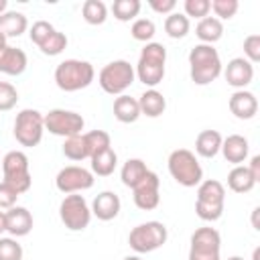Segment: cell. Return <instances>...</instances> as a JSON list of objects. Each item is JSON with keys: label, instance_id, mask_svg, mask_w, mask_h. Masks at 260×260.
Wrapping results in <instances>:
<instances>
[{"label": "cell", "instance_id": "obj_1", "mask_svg": "<svg viewBox=\"0 0 260 260\" xmlns=\"http://www.w3.org/2000/svg\"><path fill=\"white\" fill-rule=\"evenodd\" d=\"M189 75L195 85H207L221 75V59L213 45H195L189 51Z\"/></svg>", "mask_w": 260, "mask_h": 260}, {"label": "cell", "instance_id": "obj_2", "mask_svg": "<svg viewBox=\"0 0 260 260\" xmlns=\"http://www.w3.org/2000/svg\"><path fill=\"white\" fill-rule=\"evenodd\" d=\"M165 63H167V49L160 43H146L140 51L138 63L134 67V73L140 83H144L148 89H154L162 77H165Z\"/></svg>", "mask_w": 260, "mask_h": 260}, {"label": "cell", "instance_id": "obj_3", "mask_svg": "<svg viewBox=\"0 0 260 260\" xmlns=\"http://www.w3.org/2000/svg\"><path fill=\"white\" fill-rule=\"evenodd\" d=\"M95 77V69L89 61L65 59L55 67V83L61 91H79L85 89Z\"/></svg>", "mask_w": 260, "mask_h": 260}, {"label": "cell", "instance_id": "obj_4", "mask_svg": "<svg viewBox=\"0 0 260 260\" xmlns=\"http://www.w3.org/2000/svg\"><path fill=\"white\" fill-rule=\"evenodd\" d=\"M225 187L215 179H205L197 185L195 213L203 221H217L223 215Z\"/></svg>", "mask_w": 260, "mask_h": 260}, {"label": "cell", "instance_id": "obj_5", "mask_svg": "<svg viewBox=\"0 0 260 260\" xmlns=\"http://www.w3.org/2000/svg\"><path fill=\"white\" fill-rule=\"evenodd\" d=\"M171 177L183 187H197L203 181V169L189 148H175L167 160Z\"/></svg>", "mask_w": 260, "mask_h": 260}, {"label": "cell", "instance_id": "obj_6", "mask_svg": "<svg viewBox=\"0 0 260 260\" xmlns=\"http://www.w3.org/2000/svg\"><path fill=\"white\" fill-rule=\"evenodd\" d=\"M136 79V73H134V67L126 61V59H116V61H110L108 65H104L98 73V83L100 87L110 93V95H122Z\"/></svg>", "mask_w": 260, "mask_h": 260}, {"label": "cell", "instance_id": "obj_7", "mask_svg": "<svg viewBox=\"0 0 260 260\" xmlns=\"http://www.w3.org/2000/svg\"><path fill=\"white\" fill-rule=\"evenodd\" d=\"M2 181L8 183L18 195L26 193L32 185L30 169H28V156L22 150H10L2 156Z\"/></svg>", "mask_w": 260, "mask_h": 260}, {"label": "cell", "instance_id": "obj_8", "mask_svg": "<svg viewBox=\"0 0 260 260\" xmlns=\"http://www.w3.org/2000/svg\"><path fill=\"white\" fill-rule=\"evenodd\" d=\"M167 238H169L167 225L162 221L152 219V221H144L132 228L128 234V244L136 254H148V252L158 250L167 242Z\"/></svg>", "mask_w": 260, "mask_h": 260}, {"label": "cell", "instance_id": "obj_9", "mask_svg": "<svg viewBox=\"0 0 260 260\" xmlns=\"http://www.w3.org/2000/svg\"><path fill=\"white\" fill-rule=\"evenodd\" d=\"M43 132H45V120L39 110L24 108L16 114L12 134L20 146H26V148L37 146L43 140Z\"/></svg>", "mask_w": 260, "mask_h": 260}, {"label": "cell", "instance_id": "obj_10", "mask_svg": "<svg viewBox=\"0 0 260 260\" xmlns=\"http://www.w3.org/2000/svg\"><path fill=\"white\" fill-rule=\"evenodd\" d=\"M59 217L67 230L83 232L91 221V209L83 195L71 193V195H65L63 201L59 203Z\"/></svg>", "mask_w": 260, "mask_h": 260}, {"label": "cell", "instance_id": "obj_11", "mask_svg": "<svg viewBox=\"0 0 260 260\" xmlns=\"http://www.w3.org/2000/svg\"><path fill=\"white\" fill-rule=\"evenodd\" d=\"M189 260H221L219 250H221V236L215 228L203 225L197 228L191 234L189 242Z\"/></svg>", "mask_w": 260, "mask_h": 260}, {"label": "cell", "instance_id": "obj_12", "mask_svg": "<svg viewBox=\"0 0 260 260\" xmlns=\"http://www.w3.org/2000/svg\"><path fill=\"white\" fill-rule=\"evenodd\" d=\"M45 130H49L55 136H63V138H71L81 134L85 120L81 118V114L73 112V110H63V108H55L49 110L45 116Z\"/></svg>", "mask_w": 260, "mask_h": 260}, {"label": "cell", "instance_id": "obj_13", "mask_svg": "<svg viewBox=\"0 0 260 260\" xmlns=\"http://www.w3.org/2000/svg\"><path fill=\"white\" fill-rule=\"evenodd\" d=\"M93 173L83 169V167H77V165H69V167H63L57 177H55V187L65 193V195H71V193H79V191H85V189H91L93 187Z\"/></svg>", "mask_w": 260, "mask_h": 260}, {"label": "cell", "instance_id": "obj_14", "mask_svg": "<svg viewBox=\"0 0 260 260\" xmlns=\"http://www.w3.org/2000/svg\"><path fill=\"white\" fill-rule=\"evenodd\" d=\"M158 187H160V179L156 173L148 171L146 177L132 189V197H134V205L142 211H152L158 207L160 203V193H158Z\"/></svg>", "mask_w": 260, "mask_h": 260}, {"label": "cell", "instance_id": "obj_15", "mask_svg": "<svg viewBox=\"0 0 260 260\" xmlns=\"http://www.w3.org/2000/svg\"><path fill=\"white\" fill-rule=\"evenodd\" d=\"M225 81L228 85L236 87V89H244L246 85L252 83L254 79V65L250 61H246L244 57H234L228 65H225Z\"/></svg>", "mask_w": 260, "mask_h": 260}, {"label": "cell", "instance_id": "obj_16", "mask_svg": "<svg viewBox=\"0 0 260 260\" xmlns=\"http://www.w3.org/2000/svg\"><path fill=\"white\" fill-rule=\"evenodd\" d=\"M230 112L238 118V120H252L258 114V100L252 91L248 89H236L230 95Z\"/></svg>", "mask_w": 260, "mask_h": 260}, {"label": "cell", "instance_id": "obj_17", "mask_svg": "<svg viewBox=\"0 0 260 260\" xmlns=\"http://www.w3.org/2000/svg\"><path fill=\"white\" fill-rule=\"evenodd\" d=\"M120 207H122V201L114 191H102V193L95 195L89 209H91V215H95L98 219L110 221V219L118 217Z\"/></svg>", "mask_w": 260, "mask_h": 260}, {"label": "cell", "instance_id": "obj_18", "mask_svg": "<svg viewBox=\"0 0 260 260\" xmlns=\"http://www.w3.org/2000/svg\"><path fill=\"white\" fill-rule=\"evenodd\" d=\"M30 230H32V215L26 207L14 205V207L6 209V232L12 238L28 236Z\"/></svg>", "mask_w": 260, "mask_h": 260}, {"label": "cell", "instance_id": "obj_19", "mask_svg": "<svg viewBox=\"0 0 260 260\" xmlns=\"http://www.w3.org/2000/svg\"><path fill=\"white\" fill-rule=\"evenodd\" d=\"M219 150H221L223 158L236 167V165H242L248 158L250 144H248V138H244L242 134H230L228 138L221 140V148Z\"/></svg>", "mask_w": 260, "mask_h": 260}, {"label": "cell", "instance_id": "obj_20", "mask_svg": "<svg viewBox=\"0 0 260 260\" xmlns=\"http://www.w3.org/2000/svg\"><path fill=\"white\" fill-rule=\"evenodd\" d=\"M28 65V57L18 47H4L0 51V73L6 75H20Z\"/></svg>", "mask_w": 260, "mask_h": 260}, {"label": "cell", "instance_id": "obj_21", "mask_svg": "<svg viewBox=\"0 0 260 260\" xmlns=\"http://www.w3.org/2000/svg\"><path fill=\"white\" fill-rule=\"evenodd\" d=\"M138 106H140V116L158 118L167 110V100H165V95L158 89H146L138 98Z\"/></svg>", "mask_w": 260, "mask_h": 260}, {"label": "cell", "instance_id": "obj_22", "mask_svg": "<svg viewBox=\"0 0 260 260\" xmlns=\"http://www.w3.org/2000/svg\"><path fill=\"white\" fill-rule=\"evenodd\" d=\"M114 118L122 124H132L140 118V106L136 98H130L126 93L118 95L114 100Z\"/></svg>", "mask_w": 260, "mask_h": 260}, {"label": "cell", "instance_id": "obj_23", "mask_svg": "<svg viewBox=\"0 0 260 260\" xmlns=\"http://www.w3.org/2000/svg\"><path fill=\"white\" fill-rule=\"evenodd\" d=\"M221 140L217 130H201L195 138V152L203 158H213L221 148Z\"/></svg>", "mask_w": 260, "mask_h": 260}, {"label": "cell", "instance_id": "obj_24", "mask_svg": "<svg viewBox=\"0 0 260 260\" xmlns=\"http://www.w3.org/2000/svg\"><path fill=\"white\" fill-rule=\"evenodd\" d=\"M195 35L203 45H213L223 37V22L217 20L215 16H205L197 22Z\"/></svg>", "mask_w": 260, "mask_h": 260}, {"label": "cell", "instance_id": "obj_25", "mask_svg": "<svg viewBox=\"0 0 260 260\" xmlns=\"http://www.w3.org/2000/svg\"><path fill=\"white\" fill-rule=\"evenodd\" d=\"M28 28V20L22 12L16 10H6L4 14H0V32L10 39V37H20L22 32H26Z\"/></svg>", "mask_w": 260, "mask_h": 260}, {"label": "cell", "instance_id": "obj_26", "mask_svg": "<svg viewBox=\"0 0 260 260\" xmlns=\"http://www.w3.org/2000/svg\"><path fill=\"white\" fill-rule=\"evenodd\" d=\"M150 169L146 167V162L142 158H128L124 165H122V171H120V179L126 187L134 189L148 173Z\"/></svg>", "mask_w": 260, "mask_h": 260}, {"label": "cell", "instance_id": "obj_27", "mask_svg": "<svg viewBox=\"0 0 260 260\" xmlns=\"http://www.w3.org/2000/svg\"><path fill=\"white\" fill-rule=\"evenodd\" d=\"M91 173L98 175V177H110L114 171H116V165H118V154L116 150L110 146L98 154H93L91 158Z\"/></svg>", "mask_w": 260, "mask_h": 260}, {"label": "cell", "instance_id": "obj_28", "mask_svg": "<svg viewBox=\"0 0 260 260\" xmlns=\"http://www.w3.org/2000/svg\"><path fill=\"white\" fill-rule=\"evenodd\" d=\"M256 181L252 179L250 171L244 165H236L230 173H228V187L234 193H250L254 189Z\"/></svg>", "mask_w": 260, "mask_h": 260}, {"label": "cell", "instance_id": "obj_29", "mask_svg": "<svg viewBox=\"0 0 260 260\" xmlns=\"http://www.w3.org/2000/svg\"><path fill=\"white\" fill-rule=\"evenodd\" d=\"M81 16L87 24H104L108 18V6L102 0H85L81 6Z\"/></svg>", "mask_w": 260, "mask_h": 260}, {"label": "cell", "instance_id": "obj_30", "mask_svg": "<svg viewBox=\"0 0 260 260\" xmlns=\"http://www.w3.org/2000/svg\"><path fill=\"white\" fill-rule=\"evenodd\" d=\"M39 49H41V53L43 55H49V57H55V55H61L63 53V49L67 47V35L65 32H61V30H57V28H53L39 45H37Z\"/></svg>", "mask_w": 260, "mask_h": 260}, {"label": "cell", "instance_id": "obj_31", "mask_svg": "<svg viewBox=\"0 0 260 260\" xmlns=\"http://www.w3.org/2000/svg\"><path fill=\"white\" fill-rule=\"evenodd\" d=\"M191 28V22L185 14L181 12H171L167 18H165V32L171 37V39H183L187 37Z\"/></svg>", "mask_w": 260, "mask_h": 260}, {"label": "cell", "instance_id": "obj_32", "mask_svg": "<svg viewBox=\"0 0 260 260\" xmlns=\"http://www.w3.org/2000/svg\"><path fill=\"white\" fill-rule=\"evenodd\" d=\"M140 8H142L140 0H114V4H112L114 18H116V20H120V22L136 20V16H138Z\"/></svg>", "mask_w": 260, "mask_h": 260}, {"label": "cell", "instance_id": "obj_33", "mask_svg": "<svg viewBox=\"0 0 260 260\" xmlns=\"http://www.w3.org/2000/svg\"><path fill=\"white\" fill-rule=\"evenodd\" d=\"M63 154L69 160H85V158H89V150H87L83 132L77 134V136L65 138V142H63Z\"/></svg>", "mask_w": 260, "mask_h": 260}, {"label": "cell", "instance_id": "obj_34", "mask_svg": "<svg viewBox=\"0 0 260 260\" xmlns=\"http://www.w3.org/2000/svg\"><path fill=\"white\" fill-rule=\"evenodd\" d=\"M83 138H85V144H87V150H89V158H91L93 154H98V152H102V150H106V148L112 146V138H110V134H108L106 130H91V132H85Z\"/></svg>", "mask_w": 260, "mask_h": 260}, {"label": "cell", "instance_id": "obj_35", "mask_svg": "<svg viewBox=\"0 0 260 260\" xmlns=\"http://www.w3.org/2000/svg\"><path fill=\"white\" fill-rule=\"evenodd\" d=\"M156 32V26L150 18H136L130 26V35L134 41H140V43H150V39L154 37Z\"/></svg>", "mask_w": 260, "mask_h": 260}, {"label": "cell", "instance_id": "obj_36", "mask_svg": "<svg viewBox=\"0 0 260 260\" xmlns=\"http://www.w3.org/2000/svg\"><path fill=\"white\" fill-rule=\"evenodd\" d=\"M209 6H211L217 20H230L232 16H236L240 2L238 0H211Z\"/></svg>", "mask_w": 260, "mask_h": 260}, {"label": "cell", "instance_id": "obj_37", "mask_svg": "<svg viewBox=\"0 0 260 260\" xmlns=\"http://www.w3.org/2000/svg\"><path fill=\"white\" fill-rule=\"evenodd\" d=\"M22 254L16 238H0V260H22Z\"/></svg>", "mask_w": 260, "mask_h": 260}, {"label": "cell", "instance_id": "obj_38", "mask_svg": "<svg viewBox=\"0 0 260 260\" xmlns=\"http://www.w3.org/2000/svg\"><path fill=\"white\" fill-rule=\"evenodd\" d=\"M18 102V91L12 83L0 81V112H8L16 106Z\"/></svg>", "mask_w": 260, "mask_h": 260}, {"label": "cell", "instance_id": "obj_39", "mask_svg": "<svg viewBox=\"0 0 260 260\" xmlns=\"http://www.w3.org/2000/svg\"><path fill=\"white\" fill-rule=\"evenodd\" d=\"M183 8H185V16L189 18H205L207 14H209V10H211V6H209V0H185V4H183Z\"/></svg>", "mask_w": 260, "mask_h": 260}, {"label": "cell", "instance_id": "obj_40", "mask_svg": "<svg viewBox=\"0 0 260 260\" xmlns=\"http://www.w3.org/2000/svg\"><path fill=\"white\" fill-rule=\"evenodd\" d=\"M244 59L252 65L260 61V35H248L244 39Z\"/></svg>", "mask_w": 260, "mask_h": 260}, {"label": "cell", "instance_id": "obj_41", "mask_svg": "<svg viewBox=\"0 0 260 260\" xmlns=\"http://www.w3.org/2000/svg\"><path fill=\"white\" fill-rule=\"evenodd\" d=\"M55 26L51 24V22H47V20H37V22H32V26H30V32H28V37H30V43H35V45H39L51 30H53Z\"/></svg>", "mask_w": 260, "mask_h": 260}, {"label": "cell", "instance_id": "obj_42", "mask_svg": "<svg viewBox=\"0 0 260 260\" xmlns=\"http://www.w3.org/2000/svg\"><path fill=\"white\" fill-rule=\"evenodd\" d=\"M18 193L8 185V183H0V209H10V207H14L16 205V201H18Z\"/></svg>", "mask_w": 260, "mask_h": 260}, {"label": "cell", "instance_id": "obj_43", "mask_svg": "<svg viewBox=\"0 0 260 260\" xmlns=\"http://www.w3.org/2000/svg\"><path fill=\"white\" fill-rule=\"evenodd\" d=\"M148 6H150L154 12H158V14H167V16H169L171 12H175L177 2H175V0H150Z\"/></svg>", "mask_w": 260, "mask_h": 260}, {"label": "cell", "instance_id": "obj_44", "mask_svg": "<svg viewBox=\"0 0 260 260\" xmlns=\"http://www.w3.org/2000/svg\"><path fill=\"white\" fill-rule=\"evenodd\" d=\"M246 169L250 171L252 179L258 183V181H260V156H258V154H256V156H252V158H250V165H248Z\"/></svg>", "mask_w": 260, "mask_h": 260}, {"label": "cell", "instance_id": "obj_45", "mask_svg": "<svg viewBox=\"0 0 260 260\" xmlns=\"http://www.w3.org/2000/svg\"><path fill=\"white\" fill-rule=\"evenodd\" d=\"M258 213H260V207H254V211H252V225H254V230H256V232L260 230V223H258Z\"/></svg>", "mask_w": 260, "mask_h": 260}, {"label": "cell", "instance_id": "obj_46", "mask_svg": "<svg viewBox=\"0 0 260 260\" xmlns=\"http://www.w3.org/2000/svg\"><path fill=\"white\" fill-rule=\"evenodd\" d=\"M6 232V211L0 209V234Z\"/></svg>", "mask_w": 260, "mask_h": 260}, {"label": "cell", "instance_id": "obj_47", "mask_svg": "<svg viewBox=\"0 0 260 260\" xmlns=\"http://www.w3.org/2000/svg\"><path fill=\"white\" fill-rule=\"evenodd\" d=\"M4 47H8V39H6V37L0 32V51H2Z\"/></svg>", "mask_w": 260, "mask_h": 260}, {"label": "cell", "instance_id": "obj_48", "mask_svg": "<svg viewBox=\"0 0 260 260\" xmlns=\"http://www.w3.org/2000/svg\"><path fill=\"white\" fill-rule=\"evenodd\" d=\"M6 8H8V2H6V0H0V14H4Z\"/></svg>", "mask_w": 260, "mask_h": 260}, {"label": "cell", "instance_id": "obj_49", "mask_svg": "<svg viewBox=\"0 0 260 260\" xmlns=\"http://www.w3.org/2000/svg\"><path fill=\"white\" fill-rule=\"evenodd\" d=\"M252 260H260V248H256V250H254V254H252Z\"/></svg>", "mask_w": 260, "mask_h": 260}, {"label": "cell", "instance_id": "obj_50", "mask_svg": "<svg viewBox=\"0 0 260 260\" xmlns=\"http://www.w3.org/2000/svg\"><path fill=\"white\" fill-rule=\"evenodd\" d=\"M122 260H142L140 256H126V258H122Z\"/></svg>", "mask_w": 260, "mask_h": 260}, {"label": "cell", "instance_id": "obj_51", "mask_svg": "<svg viewBox=\"0 0 260 260\" xmlns=\"http://www.w3.org/2000/svg\"><path fill=\"white\" fill-rule=\"evenodd\" d=\"M228 260H244V258H242V256H230Z\"/></svg>", "mask_w": 260, "mask_h": 260}, {"label": "cell", "instance_id": "obj_52", "mask_svg": "<svg viewBox=\"0 0 260 260\" xmlns=\"http://www.w3.org/2000/svg\"><path fill=\"white\" fill-rule=\"evenodd\" d=\"M0 165H2V160H0Z\"/></svg>", "mask_w": 260, "mask_h": 260}]
</instances>
